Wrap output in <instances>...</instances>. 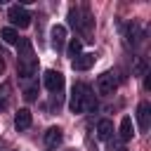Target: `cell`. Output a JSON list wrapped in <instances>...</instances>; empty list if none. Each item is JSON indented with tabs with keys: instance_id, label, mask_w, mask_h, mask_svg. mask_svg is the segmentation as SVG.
Returning a JSON list of instances; mask_svg holds the SVG:
<instances>
[{
	"instance_id": "6da1fadb",
	"label": "cell",
	"mask_w": 151,
	"mask_h": 151,
	"mask_svg": "<svg viewBox=\"0 0 151 151\" xmlns=\"http://www.w3.org/2000/svg\"><path fill=\"white\" fill-rule=\"evenodd\" d=\"M19 50H17V71L21 78H31L38 71V57L33 54V42L28 38H19Z\"/></svg>"
},
{
	"instance_id": "7a4b0ae2",
	"label": "cell",
	"mask_w": 151,
	"mask_h": 151,
	"mask_svg": "<svg viewBox=\"0 0 151 151\" xmlns=\"http://www.w3.org/2000/svg\"><path fill=\"white\" fill-rule=\"evenodd\" d=\"M68 109L73 113H85V111H94L97 109V99L90 90V85L85 83H76L71 90V99H68Z\"/></svg>"
},
{
	"instance_id": "3957f363",
	"label": "cell",
	"mask_w": 151,
	"mask_h": 151,
	"mask_svg": "<svg viewBox=\"0 0 151 151\" xmlns=\"http://www.w3.org/2000/svg\"><path fill=\"white\" fill-rule=\"evenodd\" d=\"M7 19L19 28H28L31 26V12L24 5H9L7 7Z\"/></svg>"
},
{
	"instance_id": "277c9868",
	"label": "cell",
	"mask_w": 151,
	"mask_h": 151,
	"mask_svg": "<svg viewBox=\"0 0 151 151\" xmlns=\"http://www.w3.org/2000/svg\"><path fill=\"white\" fill-rule=\"evenodd\" d=\"M116 87H118V78H116L113 71H104V73L97 78V92H99V94L109 97V94L116 92Z\"/></svg>"
},
{
	"instance_id": "5b68a950",
	"label": "cell",
	"mask_w": 151,
	"mask_h": 151,
	"mask_svg": "<svg viewBox=\"0 0 151 151\" xmlns=\"http://www.w3.org/2000/svg\"><path fill=\"white\" fill-rule=\"evenodd\" d=\"M42 80H45V87H47L52 94H59V92H61V87H64V73H61V71L47 68V71H45V76H42Z\"/></svg>"
},
{
	"instance_id": "8992f818",
	"label": "cell",
	"mask_w": 151,
	"mask_h": 151,
	"mask_svg": "<svg viewBox=\"0 0 151 151\" xmlns=\"http://www.w3.org/2000/svg\"><path fill=\"white\" fill-rule=\"evenodd\" d=\"M137 123H139L142 132H146L151 127V104L149 101H139V106H137Z\"/></svg>"
},
{
	"instance_id": "52a82bcc",
	"label": "cell",
	"mask_w": 151,
	"mask_h": 151,
	"mask_svg": "<svg viewBox=\"0 0 151 151\" xmlns=\"http://www.w3.org/2000/svg\"><path fill=\"white\" fill-rule=\"evenodd\" d=\"M94 61H97V57L92 52H85V54L80 52L76 59H71V66H73V71H87L94 66Z\"/></svg>"
},
{
	"instance_id": "ba28073f",
	"label": "cell",
	"mask_w": 151,
	"mask_h": 151,
	"mask_svg": "<svg viewBox=\"0 0 151 151\" xmlns=\"http://www.w3.org/2000/svg\"><path fill=\"white\" fill-rule=\"evenodd\" d=\"M31 123H33L31 111H28V109H19V111H17V116H14V127H17L19 132H24V130H28V127H31Z\"/></svg>"
},
{
	"instance_id": "9c48e42d",
	"label": "cell",
	"mask_w": 151,
	"mask_h": 151,
	"mask_svg": "<svg viewBox=\"0 0 151 151\" xmlns=\"http://www.w3.org/2000/svg\"><path fill=\"white\" fill-rule=\"evenodd\" d=\"M50 35H52V47H54L57 52L64 50V42H66V28H64L61 24H57V26H52Z\"/></svg>"
},
{
	"instance_id": "30bf717a",
	"label": "cell",
	"mask_w": 151,
	"mask_h": 151,
	"mask_svg": "<svg viewBox=\"0 0 151 151\" xmlns=\"http://www.w3.org/2000/svg\"><path fill=\"white\" fill-rule=\"evenodd\" d=\"M61 139H64V134H61V130L54 125V127H47V132H45V144H47V149H57L59 144H61Z\"/></svg>"
},
{
	"instance_id": "8fae6325",
	"label": "cell",
	"mask_w": 151,
	"mask_h": 151,
	"mask_svg": "<svg viewBox=\"0 0 151 151\" xmlns=\"http://www.w3.org/2000/svg\"><path fill=\"white\" fill-rule=\"evenodd\" d=\"M97 137L101 139V142H109L111 137H113V123L111 120H99V125H97Z\"/></svg>"
},
{
	"instance_id": "7c38bea8",
	"label": "cell",
	"mask_w": 151,
	"mask_h": 151,
	"mask_svg": "<svg viewBox=\"0 0 151 151\" xmlns=\"http://www.w3.org/2000/svg\"><path fill=\"white\" fill-rule=\"evenodd\" d=\"M118 134H120V139H123V142L132 139V134H134V127H132V118H130V116H123V120H120V127H118Z\"/></svg>"
},
{
	"instance_id": "4fadbf2b",
	"label": "cell",
	"mask_w": 151,
	"mask_h": 151,
	"mask_svg": "<svg viewBox=\"0 0 151 151\" xmlns=\"http://www.w3.org/2000/svg\"><path fill=\"white\" fill-rule=\"evenodd\" d=\"M0 38H2L7 45H17V42H19V31H17L14 26H7V28L0 31Z\"/></svg>"
},
{
	"instance_id": "5bb4252c",
	"label": "cell",
	"mask_w": 151,
	"mask_h": 151,
	"mask_svg": "<svg viewBox=\"0 0 151 151\" xmlns=\"http://www.w3.org/2000/svg\"><path fill=\"white\" fill-rule=\"evenodd\" d=\"M80 50H83V42H80V40H76V38H73V40H71V42H68V50H66V54H68V57H71V59H76V57H78V54H80Z\"/></svg>"
},
{
	"instance_id": "9a60e30c",
	"label": "cell",
	"mask_w": 151,
	"mask_h": 151,
	"mask_svg": "<svg viewBox=\"0 0 151 151\" xmlns=\"http://www.w3.org/2000/svg\"><path fill=\"white\" fill-rule=\"evenodd\" d=\"M137 24H130L127 26V42H137Z\"/></svg>"
},
{
	"instance_id": "2e32d148",
	"label": "cell",
	"mask_w": 151,
	"mask_h": 151,
	"mask_svg": "<svg viewBox=\"0 0 151 151\" xmlns=\"http://www.w3.org/2000/svg\"><path fill=\"white\" fill-rule=\"evenodd\" d=\"M35 94H38V87H35V85L24 90V99H26V101H33V99H35Z\"/></svg>"
},
{
	"instance_id": "e0dca14e",
	"label": "cell",
	"mask_w": 151,
	"mask_h": 151,
	"mask_svg": "<svg viewBox=\"0 0 151 151\" xmlns=\"http://www.w3.org/2000/svg\"><path fill=\"white\" fill-rule=\"evenodd\" d=\"M7 97H9V83H2V87H0V99L7 101Z\"/></svg>"
},
{
	"instance_id": "ac0fdd59",
	"label": "cell",
	"mask_w": 151,
	"mask_h": 151,
	"mask_svg": "<svg viewBox=\"0 0 151 151\" xmlns=\"http://www.w3.org/2000/svg\"><path fill=\"white\" fill-rule=\"evenodd\" d=\"M5 106H7V101H2V99H0V109H5Z\"/></svg>"
}]
</instances>
